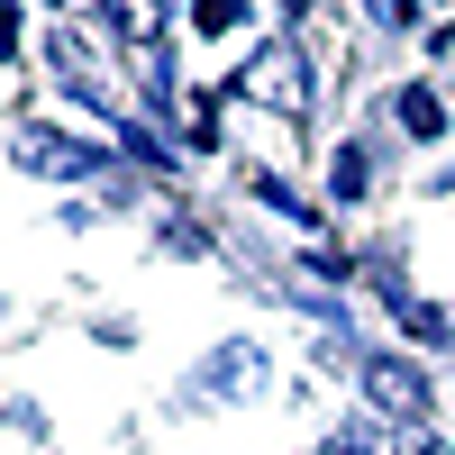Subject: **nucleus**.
<instances>
[{"mask_svg":"<svg viewBox=\"0 0 455 455\" xmlns=\"http://www.w3.org/2000/svg\"><path fill=\"white\" fill-rule=\"evenodd\" d=\"M109 10H119L128 36H156V0H109Z\"/></svg>","mask_w":455,"mask_h":455,"instance_id":"nucleus-4","label":"nucleus"},{"mask_svg":"<svg viewBox=\"0 0 455 455\" xmlns=\"http://www.w3.org/2000/svg\"><path fill=\"white\" fill-rule=\"evenodd\" d=\"M28 164L36 173H83L92 156H83V146H55V137H28Z\"/></svg>","mask_w":455,"mask_h":455,"instance_id":"nucleus-3","label":"nucleus"},{"mask_svg":"<svg viewBox=\"0 0 455 455\" xmlns=\"http://www.w3.org/2000/svg\"><path fill=\"white\" fill-rule=\"evenodd\" d=\"M246 92H255V100H283V109H300V64H291V46L255 55V64H246Z\"/></svg>","mask_w":455,"mask_h":455,"instance_id":"nucleus-2","label":"nucleus"},{"mask_svg":"<svg viewBox=\"0 0 455 455\" xmlns=\"http://www.w3.org/2000/svg\"><path fill=\"white\" fill-rule=\"evenodd\" d=\"M328 455H364V446H328Z\"/></svg>","mask_w":455,"mask_h":455,"instance_id":"nucleus-6","label":"nucleus"},{"mask_svg":"<svg viewBox=\"0 0 455 455\" xmlns=\"http://www.w3.org/2000/svg\"><path fill=\"white\" fill-rule=\"evenodd\" d=\"M401 128L428 137V128H437V100H428V92H401Z\"/></svg>","mask_w":455,"mask_h":455,"instance_id":"nucleus-5","label":"nucleus"},{"mask_svg":"<svg viewBox=\"0 0 455 455\" xmlns=\"http://www.w3.org/2000/svg\"><path fill=\"white\" fill-rule=\"evenodd\" d=\"M364 392L383 401L392 419H428V383H419L410 364H392V355H373V364H364Z\"/></svg>","mask_w":455,"mask_h":455,"instance_id":"nucleus-1","label":"nucleus"}]
</instances>
